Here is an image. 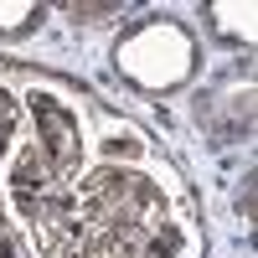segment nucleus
Returning <instances> with one entry per match:
<instances>
[{"label":"nucleus","instance_id":"obj_1","mask_svg":"<svg viewBox=\"0 0 258 258\" xmlns=\"http://www.w3.org/2000/svg\"><path fill=\"white\" fill-rule=\"evenodd\" d=\"M93 165V124L88 103L57 73H26L21 88V145L6 165V202L41 207L78 186V176Z\"/></svg>","mask_w":258,"mask_h":258},{"label":"nucleus","instance_id":"obj_2","mask_svg":"<svg viewBox=\"0 0 258 258\" xmlns=\"http://www.w3.org/2000/svg\"><path fill=\"white\" fill-rule=\"evenodd\" d=\"M207 41L176 11H145L109 41V73L135 98H181L202 83Z\"/></svg>","mask_w":258,"mask_h":258},{"label":"nucleus","instance_id":"obj_3","mask_svg":"<svg viewBox=\"0 0 258 258\" xmlns=\"http://www.w3.org/2000/svg\"><path fill=\"white\" fill-rule=\"evenodd\" d=\"M197 36L222 52H253L258 47V6L253 0H207L197 11Z\"/></svg>","mask_w":258,"mask_h":258},{"label":"nucleus","instance_id":"obj_4","mask_svg":"<svg viewBox=\"0 0 258 258\" xmlns=\"http://www.w3.org/2000/svg\"><path fill=\"white\" fill-rule=\"evenodd\" d=\"M197 129L212 145H243L253 135V88L243 83V88L197 98Z\"/></svg>","mask_w":258,"mask_h":258},{"label":"nucleus","instance_id":"obj_5","mask_svg":"<svg viewBox=\"0 0 258 258\" xmlns=\"http://www.w3.org/2000/svg\"><path fill=\"white\" fill-rule=\"evenodd\" d=\"M47 0H0V47H21L47 26Z\"/></svg>","mask_w":258,"mask_h":258},{"label":"nucleus","instance_id":"obj_6","mask_svg":"<svg viewBox=\"0 0 258 258\" xmlns=\"http://www.w3.org/2000/svg\"><path fill=\"white\" fill-rule=\"evenodd\" d=\"M16 145H21V93L6 83V73H0V170L11 165Z\"/></svg>","mask_w":258,"mask_h":258},{"label":"nucleus","instance_id":"obj_7","mask_svg":"<svg viewBox=\"0 0 258 258\" xmlns=\"http://www.w3.org/2000/svg\"><path fill=\"white\" fill-rule=\"evenodd\" d=\"M0 258H36L31 243H26V232L16 227V212L6 202V191H0Z\"/></svg>","mask_w":258,"mask_h":258},{"label":"nucleus","instance_id":"obj_8","mask_svg":"<svg viewBox=\"0 0 258 258\" xmlns=\"http://www.w3.org/2000/svg\"><path fill=\"white\" fill-rule=\"evenodd\" d=\"M62 16H68L73 26H98V21L119 16V0H68V6H62Z\"/></svg>","mask_w":258,"mask_h":258}]
</instances>
